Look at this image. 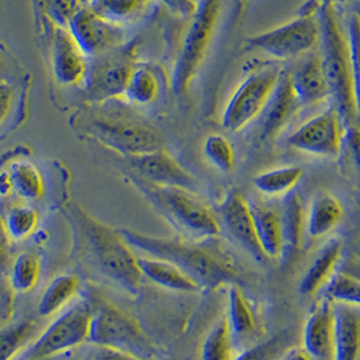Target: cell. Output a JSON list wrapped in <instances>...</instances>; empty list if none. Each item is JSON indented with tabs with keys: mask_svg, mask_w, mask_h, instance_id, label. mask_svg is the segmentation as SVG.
I'll return each instance as SVG.
<instances>
[{
	"mask_svg": "<svg viewBox=\"0 0 360 360\" xmlns=\"http://www.w3.org/2000/svg\"><path fill=\"white\" fill-rule=\"evenodd\" d=\"M3 68H4V65H3V63H1V60H0V75L3 73Z\"/></svg>",
	"mask_w": 360,
	"mask_h": 360,
	"instance_id": "obj_50",
	"label": "cell"
},
{
	"mask_svg": "<svg viewBox=\"0 0 360 360\" xmlns=\"http://www.w3.org/2000/svg\"><path fill=\"white\" fill-rule=\"evenodd\" d=\"M139 266L144 278L168 290L180 292L199 291L198 283L175 264L156 257H139Z\"/></svg>",
	"mask_w": 360,
	"mask_h": 360,
	"instance_id": "obj_25",
	"label": "cell"
},
{
	"mask_svg": "<svg viewBox=\"0 0 360 360\" xmlns=\"http://www.w3.org/2000/svg\"><path fill=\"white\" fill-rule=\"evenodd\" d=\"M292 347L294 336L288 330L264 342L244 348L233 360H283Z\"/></svg>",
	"mask_w": 360,
	"mask_h": 360,
	"instance_id": "obj_35",
	"label": "cell"
},
{
	"mask_svg": "<svg viewBox=\"0 0 360 360\" xmlns=\"http://www.w3.org/2000/svg\"><path fill=\"white\" fill-rule=\"evenodd\" d=\"M137 183L149 202L179 231L183 238L203 243L221 234V222L216 212L195 193L178 187L155 186L140 178Z\"/></svg>",
	"mask_w": 360,
	"mask_h": 360,
	"instance_id": "obj_4",
	"label": "cell"
},
{
	"mask_svg": "<svg viewBox=\"0 0 360 360\" xmlns=\"http://www.w3.org/2000/svg\"><path fill=\"white\" fill-rule=\"evenodd\" d=\"M221 13V0H202L194 20L183 41L174 72V90L183 96L205 61L216 34Z\"/></svg>",
	"mask_w": 360,
	"mask_h": 360,
	"instance_id": "obj_6",
	"label": "cell"
},
{
	"mask_svg": "<svg viewBox=\"0 0 360 360\" xmlns=\"http://www.w3.org/2000/svg\"><path fill=\"white\" fill-rule=\"evenodd\" d=\"M317 19L320 23L319 52L329 87L332 108H336L340 114L344 127L360 125L349 42L335 4L329 0L323 1L317 11Z\"/></svg>",
	"mask_w": 360,
	"mask_h": 360,
	"instance_id": "obj_3",
	"label": "cell"
},
{
	"mask_svg": "<svg viewBox=\"0 0 360 360\" xmlns=\"http://www.w3.org/2000/svg\"><path fill=\"white\" fill-rule=\"evenodd\" d=\"M67 217L83 260L111 285L137 294L144 275L139 266V256L133 252L120 231L91 216L77 203L67 207Z\"/></svg>",
	"mask_w": 360,
	"mask_h": 360,
	"instance_id": "obj_1",
	"label": "cell"
},
{
	"mask_svg": "<svg viewBox=\"0 0 360 360\" xmlns=\"http://www.w3.org/2000/svg\"><path fill=\"white\" fill-rule=\"evenodd\" d=\"M281 71L271 67L252 73L241 82L222 112V127L231 131H238L256 121L270 101Z\"/></svg>",
	"mask_w": 360,
	"mask_h": 360,
	"instance_id": "obj_11",
	"label": "cell"
},
{
	"mask_svg": "<svg viewBox=\"0 0 360 360\" xmlns=\"http://www.w3.org/2000/svg\"><path fill=\"white\" fill-rule=\"evenodd\" d=\"M302 108L292 87L290 71L282 70L276 87L270 101L262 111L257 121V140L260 144L272 141L281 131L288 127L295 117L297 111Z\"/></svg>",
	"mask_w": 360,
	"mask_h": 360,
	"instance_id": "obj_15",
	"label": "cell"
},
{
	"mask_svg": "<svg viewBox=\"0 0 360 360\" xmlns=\"http://www.w3.org/2000/svg\"><path fill=\"white\" fill-rule=\"evenodd\" d=\"M345 127L335 108L310 118L288 139V144L314 156L335 159L342 155Z\"/></svg>",
	"mask_w": 360,
	"mask_h": 360,
	"instance_id": "obj_12",
	"label": "cell"
},
{
	"mask_svg": "<svg viewBox=\"0 0 360 360\" xmlns=\"http://www.w3.org/2000/svg\"><path fill=\"white\" fill-rule=\"evenodd\" d=\"M320 23L317 14H302L288 23L247 39L248 49L270 54L278 60L300 58L319 48Z\"/></svg>",
	"mask_w": 360,
	"mask_h": 360,
	"instance_id": "obj_9",
	"label": "cell"
},
{
	"mask_svg": "<svg viewBox=\"0 0 360 360\" xmlns=\"http://www.w3.org/2000/svg\"><path fill=\"white\" fill-rule=\"evenodd\" d=\"M89 342L99 348L122 351L144 360L153 355L152 344L141 325L130 314L110 304L94 310Z\"/></svg>",
	"mask_w": 360,
	"mask_h": 360,
	"instance_id": "obj_5",
	"label": "cell"
},
{
	"mask_svg": "<svg viewBox=\"0 0 360 360\" xmlns=\"http://www.w3.org/2000/svg\"><path fill=\"white\" fill-rule=\"evenodd\" d=\"M335 360H360L358 309L335 302Z\"/></svg>",
	"mask_w": 360,
	"mask_h": 360,
	"instance_id": "obj_20",
	"label": "cell"
},
{
	"mask_svg": "<svg viewBox=\"0 0 360 360\" xmlns=\"http://www.w3.org/2000/svg\"><path fill=\"white\" fill-rule=\"evenodd\" d=\"M283 238H285V252H298L302 247L304 234L307 231V210L298 194L288 193L283 200V207L281 212Z\"/></svg>",
	"mask_w": 360,
	"mask_h": 360,
	"instance_id": "obj_26",
	"label": "cell"
},
{
	"mask_svg": "<svg viewBox=\"0 0 360 360\" xmlns=\"http://www.w3.org/2000/svg\"><path fill=\"white\" fill-rule=\"evenodd\" d=\"M329 1H330V3H333V4L336 6L338 3H339V4H345V3H349L351 0H329Z\"/></svg>",
	"mask_w": 360,
	"mask_h": 360,
	"instance_id": "obj_49",
	"label": "cell"
},
{
	"mask_svg": "<svg viewBox=\"0 0 360 360\" xmlns=\"http://www.w3.org/2000/svg\"><path fill=\"white\" fill-rule=\"evenodd\" d=\"M304 176V168L297 165H288L262 172L253 178L255 187L267 195H283L300 183Z\"/></svg>",
	"mask_w": 360,
	"mask_h": 360,
	"instance_id": "obj_28",
	"label": "cell"
},
{
	"mask_svg": "<svg viewBox=\"0 0 360 360\" xmlns=\"http://www.w3.org/2000/svg\"><path fill=\"white\" fill-rule=\"evenodd\" d=\"M283 360H313L304 348H295L292 347Z\"/></svg>",
	"mask_w": 360,
	"mask_h": 360,
	"instance_id": "obj_46",
	"label": "cell"
},
{
	"mask_svg": "<svg viewBox=\"0 0 360 360\" xmlns=\"http://www.w3.org/2000/svg\"><path fill=\"white\" fill-rule=\"evenodd\" d=\"M251 209L262 250L270 260L281 257L285 251L281 212L264 203H253Z\"/></svg>",
	"mask_w": 360,
	"mask_h": 360,
	"instance_id": "obj_22",
	"label": "cell"
},
{
	"mask_svg": "<svg viewBox=\"0 0 360 360\" xmlns=\"http://www.w3.org/2000/svg\"><path fill=\"white\" fill-rule=\"evenodd\" d=\"M53 71L58 83L76 86L84 83L89 71L87 56L71 30L57 27L53 37Z\"/></svg>",
	"mask_w": 360,
	"mask_h": 360,
	"instance_id": "obj_18",
	"label": "cell"
},
{
	"mask_svg": "<svg viewBox=\"0 0 360 360\" xmlns=\"http://www.w3.org/2000/svg\"><path fill=\"white\" fill-rule=\"evenodd\" d=\"M342 241L340 238H332L326 243L305 272L300 283V292L302 295H313L325 288L336 274V267L342 260Z\"/></svg>",
	"mask_w": 360,
	"mask_h": 360,
	"instance_id": "obj_21",
	"label": "cell"
},
{
	"mask_svg": "<svg viewBox=\"0 0 360 360\" xmlns=\"http://www.w3.org/2000/svg\"><path fill=\"white\" fill-rule=\"evenodd\" d=\"M41 360H54L53 358H49V359H41Z\"/></svg>",
	"mask_w": 360,
	"mask_h": 360,
	"instance_id": "obj_52",
	"label": "cell"
},
{
	"mask_svg": "<svg viewBox=\"0 0 360 360\" xmlns=\"http://www.w3.org/2000/svg\"><path fill=\"white\" fill-rule=\"evenodd\" d=\"M348 4L351 8V14L356 15L360 19V0H351Z\"/></svg>",
	"mask_w": 360,
	"mask_h": 360,
	"instance_id": "obj_48",
	"label": "cell"
},
{
	"mask_svg": "<svg viewBox=\"0 0 360 360\" xmlns=\"http://www.w3.org/2000/svg\"><path fill=\"white\" fill-rule=\"evenodd\" d=\"M120 233L133 250L175 264L193 278L200 288L214 290L226 283H234L237 278L232 259L205 243L186 238H162L133 229H121Z\"/></svg>",
	"mask_w": 360,
	"mask_h": 360,
	"instance_id": "obj_2",
	"label": "cell"
},
{
	"mask_svg": "<svg viewBox=\"0 0 360 360\" xmlns=\"http://www.w3.org/2000/svg\"><path fill=\"white\" fill-rule=\"evenodd\" d=\"M304 349L313 360H335V302L326 297L307 316Z\"/></svg>",
	"mask_w": 360,
	"mask_h": 360,
	"instance_id": "obj_17",
	"label": "cell"
},
{
	"mask_svg": "<svg viewBox=\"0 0 360 360\" xmlns=\"http://www.w3.org/2000/svg\"><path fill=\"white\" fill-rule=\"evenodd\" d=\"M172 11L184 17H194L198 10V4L195 0H162Z\"/></svg>",
	"mask_w": 360,
	"mask_h": 360,
	"instance_id": "obj_43",
	"label": "cell"
},
{
	"mask_svg": "<svg viewBox=\"0 0 360 360\" xmlns=\"http://www.w3.org/2000/svg\"><path fill=\"white\" fill-rule=\"evenodd\" d=\"M11 241L10 233L6 228L4 218L0 216V275L6 274L10 269V252H11Z\"/></svg>",
	"mask_w": 360,
	"mask_h": 360,
	"instance_id": "obj_42",
	"label": "cell"
},
{
	"mask_svg": "<svg viewBox=\"0 0 360 360\" xmlns=\"http://www.w3.org/2000/svg\"><path fill=\"white\" fill-rule=\"evenodd\" d=\"M323 1H328V0H323Z\"/></svg>",
	"mask_w": 360,
	"mask_h": 360,
	"instance_id": "obj_53",
	"label": "cell"
},
{
	"mask_svg": "<svg viewBox=\"0 0 360 360\" xmlns=\"http://www.w3.org/2000/svg\"><path fill=\"white\" fill-rule=\"evenodd\" d=\"M127 159L136 171L137 178L150 184L162 187H178L191 193L198 190V180L164 149L140 156H130Z\"/></svg>",
	"mask_w": 360,
	"mask_h": 360,
	"instance_id": "obj_16",
	"label": "cell"
},
{
	"mask_svg": "<svg viewBox=\"0 0 360 360\" xmlns=\"http://www.w3.org/2000/svg\"><path fill=\"white\" fill-rule=\"evenodd\" d=\"M80 288V279L73 274H61L53 278L44 290L39 302L38 314L41 317H51L67 307L76 297Z\"/></svg>",
	"mask_w": 360,
	"mask_h": 360,
	"instance_id": "obj_27",
	"label": "cell"
},
{
	"mask_svg": "<svg viewBox=\"0 0 360 360\" xmlns=\"http://www.w3.org/2000/svg\"><path fill=\"white\" fill-rule=\"evenodd\" d=\"M226 317L234 348H244L255 335L256 319L244 291L237 283H231L229 288V307Z\"/></svg>",
	"mask_w": 360,
	"mask_h": 360,
	"instance_id": "obj_23",
	"label": "cell"
},
{
	"mask_svg": "<svg viewBox=\"0 0 360 360\" xmlns=\"http://www.w3.org/2000/svg\"><path fill=\"white\" fill-rule=\"evenodd\" d=\"M160 94V83L155 73L145 67H136L127 84V98L137 105H150Z\"/></svg>",
	"mask_w": 360,
	"mask_h": 360,
	"instance_id": "obj_34",
	"label": "cell"
},
{
	"mask_svg": "<svg viewBox=\"0 0 360 360\" xmlns=\"http://www.w3.org/2000/svg\"><path fill=\"white\" fill-rule=\"evenodd\" d=\"M234 345L226 314L207 333L200 347V360H233Z\"/></svg>",
	"mask_w": 360,
	"mask_h": 360,
	"instance_id": "obj_30",
	"label": "cell"
},
{
	"mask_svg": "<svg viewBox=\"0 0 360 360\" xmlns=\"http://www.w3.org/2000/svg\"><path fill=\"white\" fill-rule=\"evenodd\" d=\"M238 3H245V1H248V0H237Z\"/></svg>",
	"mask_w": 360,
	"mask_h": 360,
	"instance_id": "obj_51",
	"label": "cell"
},
{
	"mask_svg": "<svg viewBox=\"0 0 360 360\" xmlns=\"http://www.w3.org/2000/svg\"><path fill=\"white\" fill-rule=\"evenodd\" d=\"M39 216L36 209L29 206H15L4 218L6 228L13 241H22L36 231Z\"/></svg>",
	"mask_w": 360,
	"mask_h": 360,
	"instance_id": "obj_37",
	"label": "cell"
},
{
	"mask_svg": "<svg viewBox=\"0 0 360 360\" xmlns=\"http://www.w3.org/2000/svg\"><path fill=\"white\" fill-rule=\"evenodd\" d=\"M206 158L213 165L225 174H229L234 169L236 165V155L233 145L228 141L224 136L212 134L206 139L203 146Z\"/></svg>",
	"mask_w": 360,
	"mask_h": 360,
	"instance_id": "obj_38",
	"label": "cell"
},
{
	"mask_svg": "<svg viewBox=\"0 0 360 360\" xmlns=\"http://www.w3.org/2000/svg\"><path fill=\"white\" fill-rule=\"evenodd\" d=\"M91 133L103 144L127 158L162 149V137L148 124L127 114H101L92 117Z\"/></svg>",
	"mask_w": 360,
	"mask_h": 360,
	"instance_id": "obj_8",
	"label": "cell"
},
{
	"mask_svg": "<svg viewBox=\"0 0 360 360\" xmlns=\"http://www.w3.org/2000/svg\"><path fill=\"white\" fill-rule=\"evenodd\" d=\"M290 77L302 108L314 106L329 99V87L319 51L300 57L298 64L290 71Z\"/></svg>",
	"mask_w": 360,
	"mask_h": 360,
	"instance_id": "obj_19",
	"label": "cell"
},
{
	"mask_svg": "<svg viewBox=\"0 0 360 360\" xmlns=\"http://www.w3.org/2000/svg\"><path fill=\"white\" fill-rule=\"evenodd\" d=\"M14 92L13 89L7 84L0 83V125L4 122V120L8 117L11 105H13Z\"/></svg>",
	"mask_w": 360,
	"mask_h": 360,
	"instance_id": "obj_44",
	"label": "cell"
},
{
	"mask_svg": "<svg viewBox=\"0 0 360 360\" xmlns=\"http://www.w3.org/2000/svg\"><path fill=\"white\" fill-rule=\"evenodd\" d=\"M36 323L23 320L0 329V360H15L36 332Z\"/></svg>",
	"mask_w": 360,
	"mask_h": 360,
	"instance_id": "obj_33",
	"label": "cell"
},
{
	"mask_svg": "<svg viewBox=\"0 0 360 360\" xmlns=\"http://www.w3.org/2000/svg\"><path fill=\"white\" fill-rule=\"evenodd\" d=\"M95 360H144L141 358H137L134 355H130L127 352L117 351V349H110V348H101L98 352Z\"/></svg>",
	"mask_w": 360,
	"mask_h": 360,
	"instance_id": "obj_45",
	"label": "cell"
},
{
	"mask_svg": "<svg viewBox=\"0 0 360 360\" xmlns=\"http://www.w3.org/2000/svg\"><path fill=\"white\" fill-rule=\"evenodd\" d=\"M345 32L349 42L354 90H355V99H356V108H358L360 120V19L351 13L348 17Z\"/></svg>",
	"mask_w": 360,
	"mask_h": 360,
	"instance_id": "obj_39",
	"label": "cell"
},
{
	"mask_svg": "<svg viewBox=\"0 0 360 360\" xmlns=\"http://www.w3.org/2000/svg\"><path fill=\"white\" fill-rule=\"evenodd\" d=\"M92 313V307L84 302L70 307L27 345L15 360L49 359L89 342Z\"/></svg>",
	"mask_w": 360,
	"mask_h": 360,
	"instance_id": "obj_7",
	"label": "cell"
},
{
	"mask_svg": "<svg viewBox=\"0 0 360 360\" xmlns=\"http://www.w3.org/2000/svg\"><path fill=\"white\" fill-rule=\"evenodd\" d=\"M326 298L336 304L360 307V276L355 274L336 272L328 282Z\"/></svg>",
	"mask_w": 360,
	"mask_h": 360,
	"instance_id": "obj_36",
	"label": "cell"
},
{
	"mask_svg": "<svg viewBox=\"0 0 360 360\" xmlns=\"http://www.w3.org/2000/svg\"><path fill=\"white\" fill-rule=\"evenodd\" d=\"M45 11L61 27L70 25L73 17L83 8L82 0H42Z\"/></svg>",
	"mask_w": 360,
	"mask_h": 360,
	"instance_id": "obj_40",
	"label": "cell"
},
{
	"mask_svg": "<svg viewBox=\"0 0 360 360\" xmlns=\"http://www.w3.org/2000/svg\"><path fill=\"white\" fill-rule=\"evenodd\" d=\"M221 226L231 234L234 241L260 263H267L266 256L259 243L251 203L238 190H231L218 206L217 212Z\"/></svg>",
	"mask_w": 360,
	"mask_h": 360,
	"instance_id": "obj_14",
	"label": "cell"
},
{
	"mask_svg": "<svg viewBox=\"0 0 360 360\" xmlns=\"http://www.w3.org/2000/svg\"><path fill=\"white\" fill-rule=\"evenodd\" d=\"M41 276V259L36 252L25 251L10 267V283L17 292H29L36 288Z\"/></svg>",
	"mask_w": 360,
	"mask_h": 360,
	"instance_id": "obj_31",
	"label": "cell"
},
{
	"mask_svg": "<svg viewBox=\"0 0 360 360\" xmlns=\"http://www.w3.org/2000/svg\"><path fill=\"white\" fill-rule=\"evenodd\" d=\"M136 45L125 44L108 53L99 54L89 64L84 79L86 95L94 102H103L127 92L131 73L136 70Z\"/></svg>",
	"mask_w": 360,
	"mask_h": 360,
	"instance_id": "obj_10",
	"label": "cell"
},
{
	"mask_svg": "<svg viewBox=\"0 0 360 360\" xmlns=\"http://www.w3.org/2000/svg\"><path fill=\"white\" fill-rule=\"evenodd\" d=\"M150 3L152 0H92L91 8L108 20L121 23L140 17Z\"/></svg>",
	"mask_w": 360,
	"mask_h": 360,
	"instance_id": "obj_32",
	"label": "cell"
},
{
	"mask_svg": "<svg viewBox=\"0 0 360 360\" xmlns=\"http://www.w3.org/2000/svg\"><path fill=\"white\" fill-rule=\"evenodd\" d=\"M342 150L360 174V125L345 127L342 152Z\"/></svg>",
	"mask_w": 360,
	"mask_h": 360,
	"instance_id": "obj_41",
	"label": "cell"
},
{
	"mask_svg": "<svg viewBox=\"0 0 360 360\" xmlns=\"http://www.w3.org/2000/svg\"><path fill=\"white\" fill-rule=\"evenodd\" d=\"M344 217L342 202L329 193L319 194L307 212V233L310 238H321L330 233Z\"/></svg>",
	"mask_w": 360,
	"mask_h": 360,
	"instance_id": "obj_24",
	"label": "cell"
},
{
	"mask_svg": "<svg viewBox=\"0 0 360 360\" xmlns=\"http://www.w3.org/2000/svg\"><path fill=\"white\" fill-rule=\"evenodd\" d=\"M11 190L8 174H0V195L7 194Z\"/></svg>",
	"mask_w": 360,
	"mask_h": 360,
	"instance_id": "obj_47",
	"label": "cell"
},
{
	"mask_svg": "<svg viewBox=\"0 0 360 360\" xmlns=\"http://www.w3.org/2000/svg\"><path fill=\"white\" fill-rule=\"evenodd\" d=\"M70 30L86 56L96 57L127 44L124 29L96 14L91 7L82 8L70 22Z\"/></svg>",
	"mask_w": 360,
	"mask_h": 360,
	"instance_id": "obj_13",
	"label": "cell"
},
{
	"mask_svg": "<svg viewBox=\"0 0 360 360\" xmlns=\"http://www.w3.org/2000/svg\"><path fill=\"white\" fill-rule=\"evenodd\" d=\"M8 179L11 188L22 198L37 200L42 198L45 193V184L41 172L32 162H19L13 164Z\"/></svg>",
	"mask_w": 360,
	"mask_h": 360,
	"instance_id": "obj_29",
	"label": "cell"
}]
</instances>
